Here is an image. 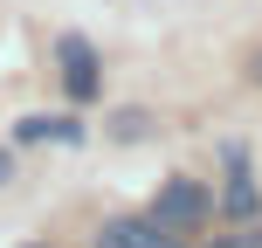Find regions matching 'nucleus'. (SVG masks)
<instances>
[{"label":"nucleus","instance_id":"1","mask_svg":"<svg viewBox=\"0 0 262 248\" xmlns=\"http://www.w3.org/2000/svg\"><path fill=\"white\" fill-rule=\"evenodd\" d=\"M207 207H214V200H207V186H200V179H166V186L152 193V221L172 228V235L200 228V221H207Z\"/></svg>","mask_w":262,"mask_h":248},{"label":"nucleus","instance_id":"2","mask_svg":"<svg viewBox=\"0 0 262 248\" xmlns=\"http://www.w3.org/2000/svg\"><path fill=\"white\" fill-rule=\"evenodd\" d=\"M55 62H62V83H69L76 104H90V97L104 90V76H97V49H90L83 35H62V41H55Z\"/></svg>","mask_w":262,"mask_h":248},{"label":"nucleus","instance_id":"3","mask_svg":"<svg viewBox=\"0 0 262 248\" xmlns=\"http://www.w3.org/2000/svg\"><path fill=\"white\" fill-rule=\"evenodd\" d=\"M97 248H180V235L145 214V221H104L97 228Z\"/></svg>","mask_w":262,"mask_h":248},{"label":"nucleus","instance_id":"4","mask_svg":"<svg viewBox=\"0 0 262 248\" xmlns=\"http://www.w3.org/2000/svg\"><path fill=\"white\" fill-rule=\"evenodd\" d=\"M255 207H262V193H255V179H249V159L228 145V214H235V221H249Z\"/></svg>","mask_w":262,"mask_h":248},{"label":"nucleus","instance_id":"5","mask_svg":"<svg viewBox=\"0 0 262 248\" xmlns=\"http://www.w3.org/2000/svg\"><path fill=\"white\" fill-rule=\"evenodd\" d=\"M14 138H21V145H35V138L83 145V124H76V118H41V110H35V118H21V124H14Z\"/></svg>","mask_w":262,"mask_h":248},{"label":"nucleus","instance_id":"6","mask_svg":"<svg viewBox=\"0 0 262 248\" xmlns=\"http://www.w3.org/2000/svg\"><path fill=\"white\" fill-rule=\"evenodd\" d=\"M145 131H152L145 110H118V138H145Z\"/></svg>","mask_w":262,"mask_h":248},{"label":"nucleus","instance_id":"7","mask_svg":"<svg viewBox=\"0 0 262 248\" xmlns=\"http://www.w3.org/2000/svg\"><path fill=\"white\" fill-rule=\"evenodd\" d=\"M207 248H262V235H255V228H242V235H214Z\"/></svg>","mask_w":262,"mask_h":248},{"label":"nucleus","instance_id":"8","mask_svg":"<svg viewBox=\"0 0 262 248\" xmlns=\"http://www.w3.org/2000/svg\"><path fill=\"white\" fill-rule=\"evenodd\" d=\"M7 179H14V159H7V152H0V186H7Z\"/></svg>","mask_w":262,"mask_h":248}]
</instances>
